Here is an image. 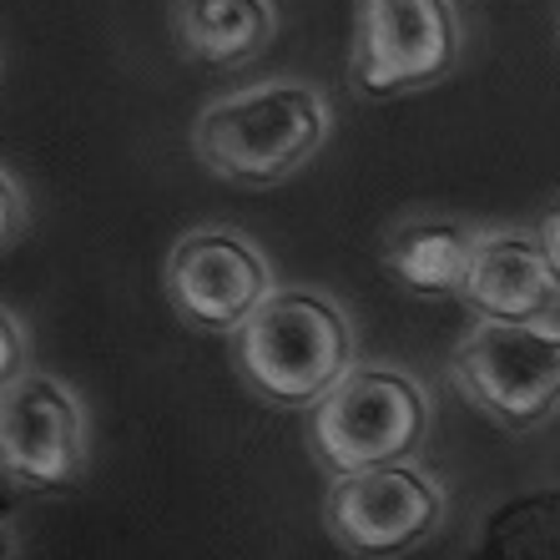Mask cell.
<instances>
[{"label": "cell", "instance_id": "obj_6", "mask_svg": "<svg viewBox=\"0 0 560 560\" xmlns=\"http://www.w3.org/2000/svg\"><path fill=\"white\" fill-rule=\"evenodd\" d=\"M92 459L86 405L56 374L26 369L0 394V480L31 495L71 490Z\"/></svg>", "mask_w": 560, "mask_h": 560}, {"label": "cell", "instance_id": "obj_10", "mask_svg": "<svg viewBox=\"0 0 560 560\" xmlns=\"http://www.w3.org/2000/svg\"><path fill=\"white\" fill-rule=\"evenodd\" d=\"M172 36L177 51L212 71L258 61L278 40L273 0H172Z\"/></svg>", "mask_w": 560, "mask_h": 560}, {"label": "cell", "instance_id": "obj_5", "mask_svg": "<svg viewBox=\"0 0 560 560\" xmlns=\"http://www.w3.org/2000/svg\"><path fill=\"white\" fill-rule=\"evenodd\" d=\"M450 374L495 424L530 430L560 405V328L480 318L455 343Z\"/></svg>", "mask_w": 560, "mask_h": 560}, {"label": "cell", "instance_id": "obj_7", "mask_svg": "<svg viewBox=\"0 0 560 560\" xmlns=\"http://www.w3.org/2000/svg\"><path fill=\"white\" fill-rule=\"evenodd\" d=\"M162 283L177 318L208 334H237L278 293L273 262L262 258V248L243 228H228V222L187 228L172 243Z\"/></svg>", "mask_w": 560, "mask_h": 560}, {"label": "cell", "instance_id": "obj_15", "mask_svg": "<svg viewBox=\"0 0 560 560\" xmlns=\"http://www.w3.org/2000/svg\"><path fill=\"white\" fill-rule=\"evenodd\" d=\"M540 248H546V258H550V273H556V288H560V208H550L546 218H540Z\"/></svg>", "mask_w": 560, "mask_h": 560}, {"label": "cell", "instance_id": "obj_12", "mask_svg": "<svg viewBox=\"0 0 560 560\" xmlns=\"http://www.w3.org/2000/svg\"><path fill=\"white\" fill-rule=\"evenodd\" d=\"M465 560H560V490H530L495 505Z\"/></svg>", "mask_w": 560, "mask_h": 560}, {"label": "cell", "instance_id": "obj_2", "mask_svg": "<svg viewBox=\"0 0 560 560\" xmlns=\"http://www.w3.org/2000/svg\"><path fill=\"white\" fill-rule=\"evenodd\" d=\"M233 353L268 405L313 409L353 369V324L318 288H278L233 334Z\"/></svg>", "mask_w": 560, "mask_h": 560}, {"label": "cell", "instance_id": "obj_11", "mask_svg": "<svg viewBox=\"0 0 560 560\" xmlns=\"http://www.w3.org/2000/svg\"><path fill=\"white\" fill-rule=\"evenodd\" d=\"M480 237L485 233L455 218H405L384 237V268L419 299H455V293L465 299Z\"/></svg>", "mask_w": 560, "mask_h": 560}, {"label": "cell", "instance_id": "obj_16", "mask_svg": "<svg viewBox=\"0 0 560 560\" xmlns=\"http://www.w3.org/2000/svg\"><path fill=\"white\" fill-rule=\"evenodd\" d=\"M21 550V530H15V510L11 500H0V560H15Z\"/></svg>", "mask_w": 560, "mask_h": 560}, {"label": "cell", "instance_id": "obj_13", "mask_svg": "<svg viewBox=\"0 0 560 560\" xmlns=\"http://www.w3.org/2000/svg\"><path fill=\"white\" fill-rule=\"evenodd\" d=\"M26 228H31V197L21 192V183L11 172L0 167V258L26 237Z\"/></svg>", "mask_w": 560, "mask_h": 560}, {"label": "cell", "instance_id": "obj_4", "mask_svg": "<svg viewBox=\"0 0 560 560\" xmlns=\"http://www.w3.org/2000/svg\"><path fill=\"white\" fill-rule=\"evenodd\" d=\"M459 51L455 0H353L349 86L369 102L430 92L455 77Z\"/></svg>", "mask_w": 560, "mask_h": 560}, {"label": "cell", "instance_id": "obj_8", "mask_svg": "<svg viewBox=\"0 0 560 560\" xmlns=\"http://www.w3.org/2000/svg\"><path fill=\"white\" fill-rule=\"evenodd\" d=\"M444 521V490L424 469L374 465L359 475H339L324 500V525L339 550L359 560H399L424 546Z\"/></svg>", "mask_w": 560, "mask_h": 560}, {"label": "cell", "instance_id": "obj_9", "mask_svg": "<svg viewBox=\"0 0 560 560\" xmlns=\"http://www.w3.org/2000/svg\"><path fill=\"white\" fill-rule=\"evenodd\" d=\"M560 299L550 258L540 248V233L525 228H495L480 237L475 268L465 283V303L480 318H500V324H535L546 318L550 303Z\"/></svg>", "mask_w": 560, "mask_h": 560}, {"label": "cell", "instance_id": "obj_3", "mask_svg": "<svg viewBox=\"0 0 560 560\" xmlns=\"http://www.w3.org/2000/svg\"><path fill=\"white\" fill-rule=\"evenodd\" d=\"M430 394L405 369L353 364L334 389L313 405V455L334 475H359L374 465H405L430 434Z\"/></svg>", "mask_w": 560, "mask_h": 560}, {"label": "cell", "instance_id": "obj_14", "mask_svg": "<svg viewBox=\"0 0 560 560\" xmlns=\"http://www.w3.org/2000/svg\"><path fill=\"white\" fill-rule=\"evenodd\" d=\"M26 353H31V334L11 308H0V394L11 389L15 378L26 374Z\"/></svg>", "mask_w": 560, "mask_h": 560}, {"label": "cell", "instance_id": "obj_1", "mask_svg": "<svg viewBox=\"0 0 560 560\" xmlns=\"http://www.w3.org/2000/svg\"><path fill=\"white\" fill-rule=\"evenodd\" d=\"M334 112L299 77H268L212 96L192 121V156L233 187H278L324 152Z\"/></svg>", "mask_w": 560, "mask_h": 560}]
</instances>
